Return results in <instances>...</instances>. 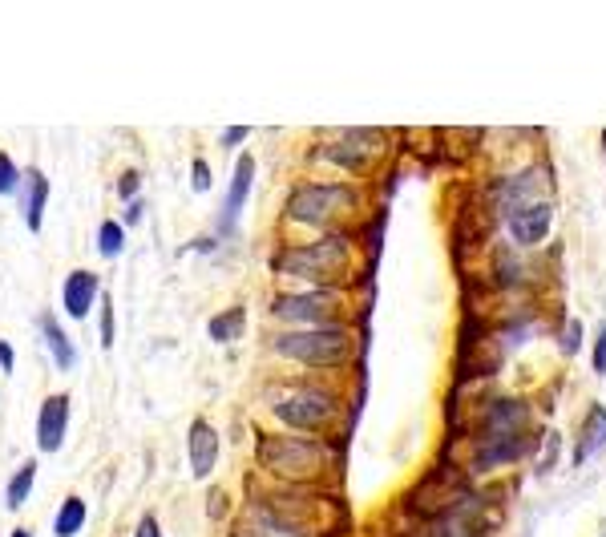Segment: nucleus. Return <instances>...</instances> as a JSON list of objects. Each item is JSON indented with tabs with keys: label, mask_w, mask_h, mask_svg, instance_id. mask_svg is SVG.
<instances>
[{
	"label": "nucleus",
	"mask_w": 606,
	"mask_h": 537,
	"mask_svg": "<svg viewBox=\"0 0 606 537\" xmlns=\"http://www.w3.org/2000/svg\"><path fill=\"white\" fill-rule=\"evenodd\" d=\"M122 243H126L122 223H101V227H97V251L106 255V259H118V255H122Z\"/></svg>",
	"instance_id": "a211bd4d"
},
{
	"label": "nucleus",
	"mask_w": 606,
	"mask_h": 537,
	"mask_svg": "<svg viewBox=\"0 0 606 537\" xmlns=\"http://www.w3.org/2000/svg\"><path fill=\"white\" fill-rule=\"evenodd\" d=\"M13 348H9V340H0V368H5V372H13Z\"/></svg>",
	"instance_id": "bb28decb"
},
{
	"label": "nucleus",
	"mask_w": 606,
	"mask_h": 537,
	"mask_svg": "<svg viewBox=\"0 0 606 537\" xmlns=\"http://www.w3.org/2000/svg\"><path fill=\"white\" fill-rule=\"evenodd\" d=\"M65 428H69V396H49L37 416V445L41 453H57L65 445Z\"/></svg>",
	"instance_id": "6e6552de"
},
{
	"label": "nucleus",
	"mask_w": 606,
	"mask_h": 537,
	"mask_svg": "<svg viewBox=\"0 0 606 537\" xmlns=\"http://www.w3.org/2000/svg\"><path fill=\"white\" fill-rule=\"evenodd\" d=\"M25 223H29V231L37 235L41 231V223H45V198H49V178L41 174V170H29L25 178Z\"/></svg>",
	"instance_id": "ddd939ff"
},
{
	"label": "nucleus",
	"mask_w": 606,
	"mask_h": 537,
	"mask_svg": "<svg viewBox=\"0 0 606 537\" xmlns=\"http://www.w3.org/2000/svg\"><path fill=\"white\" fill-rule=\"evenodd\" d=\"M332 412H336V400L316 388H303V392H291L287 400H275V416L291 428H320L324 420H332Z\"/></svg>",
	"instance_id": "39448f33"
},
{
	"label": "nucleus",
	"mask_w": 606,
	"mask_h": 537,
	"mask_svg": "<svg viewBox=\"0 0 606 537\" xmlns=\"http://www.w3.org/2000/svg\"><path fill=\"white\" fill-rule=\"evenodd\" d=\"M93 299H97V279H93L89 271H73V275L65 279V287H61L65 311H69L73 319H85L89 307H93Z\"/></svg>",
	"instance_id": "f8f14e48"
},
{
	"label": "nucleus",
	"mask_w": 606,
	"mask_h": 537,
	"mask_svg": "<svg viewBox=\"0 0 606 537\" xmlns=\"http://www.w3.org/2000/svg\"><path fill=\"white\" fill-rule=\"evenodd\" d=\"M243 332H247V311H243V307L219 311V315L211 319V340H219V344H235Z\"/></svg>",
	"instance_id": "2eb2a0df"
},
{
	"label": "nucleus",
	"mask_w": 606,
	"mask_h": 537,
	"mask_svg": "<svg viewBox=\"0 0 606 537\" xmlns=\"http://www.w3.org/2000/svg\"><path fill=\"white\" fill-rule=\"evenodd\" d=\"M352 194L344 186H308V190H299L291 202H287V214L299 223H328L332 214L340 206H348Z\"/></svg>",
	"instance_id": "423d86ee"
},
{
	"label": "nucleus",
	"mask_w": 606,
	"mask_h": 537,
	"mask_svg": "<svg viewBox=\"0 0 606 537\" xmlns=\"http://www.w3.org/2000/svg\"><path fill=\"white\" fill-rule=\"evenodd\" d=\"M344 259H348L344 243L332 239V243H316L308 251H291L283 259V267L295 271V275H303V279H312V283H324V279H336L344 271Z\"/></svg>",
	"instance_id": "20e7f679"
},
{
	"label": "nucleus",
	"mask_w": 606,
	"mask_h": 537,
	"mask_svg": "<svg viewBox=\"0 0 606 537\" xmlns=\"http://www.w3.org/2000/svg\"><path fill=\"white\" fill-rule=\"evenodd\" d=\"M578 340H582V324H574V319H570L558 344H562V352H566V356H574V352H578Z\"/></svg>",
	"instance_id": "4be33fe9"
},
{
	"label": "nucleus",
	"mask_w": 606,
	"mask_h": 537,
	"mask_svg": "<svg viewBox=\"0 0 606 537\" xmlns=\"http://www.w3.org/2000/svg\"><path fill=\"white\" fill-rule=\"evenodd\" d=\"M505 219H510V235L522 247H538L550 235L554 223V202L550 198H518V202H505Z\"/></svg>",
	"instance_id": "7ed1b4c3"
},
{
	"label": "nucleus",
	"mask_w": 606,
	"mask_h": 537,
	"mask_svg": "<svg viewBox=\"0 0 606 537\" xmlns=\"http://www.w3.org/2000/svg\"><path fill=\"white\" fill-rule=\"evenodd\" d=\"M602 154H606V130H602Z\"/></svg>",
	"instance_id": "c85d7f7f"
},
{
	"label": "nucleus",
	"mask_w": 606,
	"mask_h": 537,
	"mask_svg": "<svg viewBox=\"0 0 606 537\" xmlns=\"http://www.w3.org/2000/svg\"><path fill=\"white\" fill-rule=\"evenodd\" d=\"M41 336H45V344H49V352H53V364L61 368V372H69L73 364H77V356H73V344H69V336L61 332V324L53 315H41Z\"/></svg>",
	"instance_id": "4468645a"
},
{
	"label": "nucleus",
	"mask_w": 606,
	"mask_h": 537,
	"mask_svg": "<svg viewBox=\"0 0 606 537\" xmlns=\"http://www.w3.org/2000/svg\"><path fill=\"white\" fill-rule=\"evenodd\" d=\"M13 537H29V529H17V533H13Z\"/></svg>",
	"instance_id": "cd10ccee"
},
{
	"label": "nucleus",
	"mask_w": 606,
	"mask_h": 537,
	"mask_svg": "<svg viewBox=\"0 0 606 537\" xmlns=\"http://www.w3.org/2000/svg\"><path fill=\"white\" fill-rule=\"evenodd\" d=\"M594 372L606 376V324L598 328V340H594Z\"/></svg>",
	"instance_id": "5701e85b"
},
{
	"label": "nucleus",
	"mask_w": 606,
	"mask_h": 537,
	"mask_svg": "<svg viewBox=\"0 0 606 537\" xmlns=\"http://www.w3.org/2000/svg\"><path fill=\"white\" fill-rule=\"evenodd\" d=\"M134 537H162V529H158V521H154V517H142Z\"/></svg>",
	"instance_id": "a878e982"
},
{
	"label": "nucleus",
	"mask_w": 606,
	"mask_h": 537,
	"mask_svg": "<svg viewBox=\"0 0 606 537\" xmlns=\"http://www.w3.org/2000/svg\"><path fill=\"white\" fill-rule=\"evenodd\" d=\"M118 190H122V198L130 202V198H134V190H138V174H134V170H126V174H122V182H118Z\"/></svg>",
	"instance_id": "b1692460"
},
{
	"label": "nucleus",
	"mask_w": 606,
	"mask_h": 537,
	"mask_svg": "<svg viewBox=\"0 0 606 537\" xmlns=\"http://www.w3.org/2000/svg\"><path fill=\"white\" fill-rule=\"evenodd\" d=\"M186 449H190V473H194V477H211V469H215V461H219V433H215L207 420H194V424H190Z\"/></svg>",
	"instance_id": "1a4fd4ad"
},
{
	"label": "nucleus",
	"mask_w": 606,
	"mask_h": 537,
	"mask_svg": "<svg viewBox=\"0 0 606 537\" xmlns=\"http://www.w3.org/2000/svg\"><path fill=\"white\" fill-rule=\"evenodd\" d=\"M526 424H530V408L522 400H497L489 408L477 469H497V465L518 461L526 453Z\"/></svg>",
	"instance_id": "f257e3e1"
},
{
	"label": "nucleus",
	"mask_w": 606,
	"mask_h": 537,
	"mask_svg": "<svg viewBox=\"0 0 606 537\" xmlns=\"http://www.w3.org/2000/svg\"><path fill=\"white\" fill-rule=\"evenodd\" d=\"M21 186V174H17V162L9 154H0V194H13Z\"/></svg>",
	"instance_id": "6ab92c4d"
},
{
	"label": "nucleus",
	"mask_w": 606,
	"mask_h": 537,
	"mask_svg": "<svg viewBox=\"0 0 606 537\" xmlns=\"http://www.w3.org/2000/svg\"><path fill=\"white\" fill-rule=\"evenodd\" d=\"M332 311H336V299L328 291H308V295L275 299V315L291 319V324H320V319L332 315Z\"/></svg>",
	"instance_id": "0eeeda50"
},
{
	"label": "nucleus",
	"mask_w": 606,
	"mask_h": 537,
	"mask_svg": "<svg viewBox=\"0 0 606 537\" xmlns=\"http://www.w3.org/2000/svg\"><path fill=\"white\" fill-rule=\"evenodd\" d=\"M602 445H606V408H602V404H590V408H586V420H582V428H578L574 465H586Z\"/></svg>",
	"instance_id": "9d476101"
},
{
	"label": "nucleus",
	"mask_w": 606,
	"mask_h": 537,
	"mask_svg": "<svg viewBox=\"0 0 606 537\" xmlns=\"http://www.w3.org/2000/svg\"><path fill=\"white\" fill-rule=\"evenodd\" d=\"M190 186H194L198 194H207V190H211V166L202 162V158H194V166H190Z\"/></svg>",
	"instance_id": "412c9836"
},
{
	"label": "nucleus",
	"mask_w": 606,
	"mask_h": 537,
	"mask_svg": "<svg viewBox=\"0 0 606 537\" xmlns=\"http://www.w3.org/2000/svg\"><path fill=\"white\" fill-rule=\"evenodd\" d=\"M251 178H255V158H251V154H243V158H239V166H235V178H231V194H227L223 214H219L223 231H231V227H235L239 210H243V202H247V194H251Z\"/></svg>",
	"instance_id": "9b49d317"
},
{
	"label": "nucleus",
	"mask_w": 606,
	"mask_h": 537,
	"mask_svg": "<svg viewBox=\"0 0 606 537\" xmlns=\"http://www.w3.org/2000/svg\"><path fill=\"white\" fill-rule=\"evenodd\" d=\"M101 344H114V303H110V295H101Z\"/></svg>",
	"instance_id": "aec40b11"
},
{
	"label": "nucleus",
	"mask_w": 606,
	"mask_h": 537,
	"mask_svg": "<svg viewBox=\"0 0 606 537\" xmlns=\"http://www.w3.org/2000/svg\"><path fill=\"white\" fill-rule=\"evenodd\" d=\"M247 134H251V130H247V126H231V130H227V134H223V138H219V142H223V146H239V142H243V138H247Z\"/></svg>",
	"instance_id": "393cba45"
},
{
	"label": "nucleus",
	"mask_w": 606,
	"mask_h": 537,
	"mask_svg": "<svg viewBox=\"0 0 606 537\" xmlns=\"http://www.w3.org/2000/svg\"><path fill=\"white\" fill-rule=\"evenodd\" d=\"M279 356L287 360H303V364H344L352 352V340L340 328H316V332H283L271 344Z\"/></svg>",
	"instance_id": "f03ea898"
},
{
	"label": "nucleus",
	"mask_w": 606,
	"mask_h": 537,
	"mask_svg": "<svg viewBox=\"0 0 606 537\" xmlns=\"http://www.w3.org/2000/svg\"><path fill=\"white\" fill-rule=\"evenodd\" d=\"M85 525V501L81 497H65V505H61V513H57V537H73L77 529Z\"/></svg>",
	"instance_id": "dca6fc26"
},
{
	"label": "nucleus",
	"mask_w": 606,
	"mask_h": 537,
	"mask_svg": "<svg viewBox=\"0 0 606 537\" xmlns=\"http://www.w3.org/2000/svg\"><path fill=\"white\" fill-rule=\"evenodd\" d=\"M33 481H37V461H25V465L17 469V477L9 481V509H21V505H25Z\"/></svg>",
	"instance_id": "f3484780"
}]
</instances>
